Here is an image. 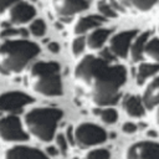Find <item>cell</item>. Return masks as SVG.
I'll return each instance as SVG.
<instances>
[{
	"instance_id": "ffe728a7",
	"label": "cell",
	"mask_w": 159,
	"mask_h": 159,
	"mask_svg": "<svg viewBox=\"0 0 159 159\" xmlns=\"http://www.w3.org/2000/svg\"><path fill=\"white\" fill-rule=\"evenodd\" d=\"M143 56H145L150 62L159 65V37H152L147 41Z\"/></svg>"
},
{
	"instance_id": "e0dca14e",
	"label": "cell",
	"mask_w": 159,
	"mask_h": 159,
	"mask_svg": "<svg viewBox=\"0 0 159 159\" xmlns=\"http://www.w3.org/2000/svg\"><path fill=\"white\" fill-rule=\"evenodd\" d=\"M109 35H111V30L109 29L97 27V29L92 30L84 37L86 39V46L89 50H99V48H102L104 42L108 40Z\"/></svg>"
},
{
	"instance_id": "9c48e42d",
	"label": "cell",
	"mask_w": 159,
	"mask_h": 159,
	"mask_svg": "<svg viewBox=\"0 0 159 159\" xmlns=\"http://www.w3.org/2000/svg\"><path fill=\"white\" fill-rule=\"evenodd\" d=\"M31 102H32V98L24 92H20V91L6 92L0 96V111L19 112Z\"/></svg>"
},
{
	"instance_id": "d6a6232c",
	"label": "cell",
	"mask_w": 159,
	"mask_h": 159,
	"mask_svg": "<svg viewBox=\"0 0 159 159\" xmlns=\"http://www.w3.org/2000/svg\"><path fill=\"white\" fill-rule=\"evenodd\" d=\"M155 122H157L158 125H159V106H158V109H157V112H155Z\"/></svg>"
},
{
	"instance_id": "8fae6325",
	"label": "cell",
	"mask_w": 159,
	"mask_h": 159,
	"mask_svg": "<svg viewBox=\"0 0 159 159\" xmlns=\"http://www.w3.org/2000/svg\"><path fill=\"white\" fill-rule=\"evenodd\" d=\"M36 15V10L32 5L27 2L19 1L12 5L10 10V20L12 24H25L34 19Z\"/></svg>"
},
{
	"instance_id": "4316f807",
	"label": "cell",
	"mask_w": 159,
	"mask_h": 159,
	"mask_svg": "<svg viewBox=\"0 0 159 159\" xmlns=\"http://www.w3.org/2000/svg\"><path fill=\"white\" fill-rule=\"evenodd\" d=\"M56 143H57V149L60 153L66 154L67 149H68V143L65 138V134H57L56 137Z\"/></svg>"
},
{
	"instance_id": "d6986e66",
	"label": "cell",
	"mask_w": 159,
	"mask_h": 159,
	"mask_svg": "<svg viewBox=\"0 0 159 159\" xmlns=\"http://www.w3.org/2000/svg\"><path fill=\"white\" fill-rule=\"evenodd\" d=\"M123 7L127 6L139 12L149 11L159 0H117Z\"/></svg>"
},
{
	"instance_id": "e575fe53",
	"label": "cell",
	"mask_w": 159,
	"mask_h": 159,
	"mask_svg": "<svg viewBox=\"0 0 159 159\" xmlns=\"http://www.w3.org/2000/svg\"><path fill=\"white\" fill-rule=\"evenodd\" d=\"M158 32H159V20H158Z\"/></svg>"
},
{
	"instance_id": "4dcf8cb0",
	"label": "cell",
	"mask_w": 159,
	"mask_h": 159,
	"mask_svg": "<svg viewBox=\"0 0 159 159\" xmlns=\"http://www.w3.org/2000/svg\"><path fill=\"white\" fill-rule=\"evenodd\" d=\"M47 48H48L50 52H52V53H57V52L60 51V45H58L57 42H50V43L47 45Z\"/></svg>"
},
{
	"instance_id": "44dd1931",
	"label": "cell",
	"mask_w": 159,
	"mask_h": 159,
	"mask_svg": "<svg viewBox=\"0 0 159 159\" xmlns=\"http://www.w3.org/2000/svg\"><path fill=\"white\" fill-rule=\"evenodd\" d=\"M93 113L106 124H113L118 119L117 111L111 107H96L93 108Z\"/></svg>"
},
{
	"instance_id": "8d00e7d4",
	"label": "cell",
	"mask_w": 159,
	"mask_h": 159,
	"mask_svg": "<svg viewBox=\"0 0 159 159\" xmlns=\"http://www.w3.org/2000/svg\"><path fill=\"white\" fill-rule=\"evenodd\" d=\"M87 1H91V0H87Z\"/></svg>"
},
{
	"instance_id": "2e32d148",
	"label": "cell",
	"mask_w": 159,
	"mask_h": 159,
	"mask_svg": "<svg viewBox=\"0 0 159 159\" xmlns=\"http://www.w3.org/2000/svg\"><path fill=\"white\" fill-rule=\"evenodd\" d=\"M149 35H150L149 31H144V32L137 34V36L133 39L129 46V51H128V55L133 62H139L143 58L144 47H145L147 41L149 40Z\"/></svg>"
},
{
	"instance_id": "ac0fdd59",
	"label": "cell",
	"mask_w": 159,
	"mask_h": 159,
	"mask_svg": "<svg viewBox=\"0 0 159 159\" xmlns=\"http://www.w3.org/2000/svg\"><path fill=\"white\" fill-rule=\"evenodd\" d=\"M159 72V65L153 62H143L138 66L137 73H135V81L137 84H143L147 80L154 77Z\"/></svg>"
},
{
	"instance_id": "3957f363",
	"label": "cell",
	"mask_w": 159,
	"mask_h": 159,
	"mask_svg": "<svg viewBox=\"0 0 159 159\" xmlns=\"http://www.w3.org/2000/svg\"><path fill=\"white\" fill-rule=\"evenodd\" d=\"M29 82L35 92L45 97H57L62 94L60 65L55 61L35 62L30 68Z\"/></svg>"
},
{
	"instance_id": "7a4b0ae2",
	"label": "cell",
	"mask_w": 159,
	"mask_h": 159,
	"mask_svg": "<svg viewBox=\"0 0 159 159\" xmlns=\"http://www.w3.org/2000/svg\"><path fill=\"white\" fill-rule=\"evenodd\" d=\"M40 52V47L27 40H7L0 43V72L4 75L22 71Z\"/></svg>"
},
{
	"instance_id": "83f0119b",
	"label": "cell",
	"mask_w": 159,
	"mask_h": 159,
	"mask_svg": "<svg viewBox=\"0 0 159 159\" xmlns=\"http://www.w3.org/2000/svg\"><path fill=\"white\" fill-rule=\"evenodd\" d=\"M137 129H138V127H137V124L133 123V122H125V123H123V125H122V130H123L125 134H133L134 132H137Z\"/></svg>"
},
{
	"instance_id": "277c9868",
	"label": "cell",
	"mask_w": 159,
	"mask_h": 159,
	"mask_svg": "<svg viewBox=\"0 0 159 159\" xmlns=\"http://www.w3.org/2000/svg\"><path fill=\"white\" fill-rule=\"evenodd\" d=\"M62 118V111L52 107L34 108L25 116V124L29 132L42 142H50Z\"/></svg>"
},
{
	"instance_id": "5b68a950",
	"label": "cell",
	"mask_w": 159,
	"mask_h": 159,
	"mask_svg": "<svg viewBox=\"0 0 159 159\" xmlns=\"http://www.w3.org/2000/svg\"><path fill=\"white\" fill-rule=\"evenodd\" d=\"M73 133L75 144L81 149H87L107 140L106 130L93 123H81L76 129H73Z\"/></svg>"
},
{
	"instance_id": "7c38bea8",
	"label": "cell",
	"mask_w": 159,
	"mask_h": 159,
	"mask_svg": "<svg viewBox=\"0 0 159 159\" xmlns=\"http://www.w3.org/2000/svg\"><path fill=\"white\" fill-rule=\"evenodd\" d=\"M5 159H48L41 150L31 147L17 145L6 152Z\"/></svg>"
},
{
	"instance_id": "d4e9b609",
	"label": "cell",
	"mask_w": 159,
	"mask_h": 159,
	"mask_svg": "<svg viewBox=\"0 0 159 159\" xmlns=\"http://www.w3.org/2000/svg\"><path fill=\"white\" fill-rule=\"evenodd\" d=\"M84 47H86V39H84V36H77L72 41L71 50H72V53L75 56H80L83 52Z\"/></svg>"
},
{
	"instance_id": "9a60e30c",
	"label": "cell",
	"mask_w": 159,
	"mask_h": 159,
	"mask_svg": "<svg viewBox=\"0 0 159 159\" xmlns=\"http://www.w3.org/2000/svg\"><path fill=\"white\" fill-rule=\"evenodd\" d=\"M122 108L127 116L133 118H140L145 113V108L142 102V98L134 94H128L124 97L122 102Z\"/></svg>"
},
{
	"instance_id": "484cf974",
	"label": "cell",
	"mask_w": 159,
	"mask_h": 159,
	"mask_svg": "<svg viewBox=\"0 0 159 159\" xmlns=\"http://www.w3.org/2000/svg\"><path fill=\"white\" fill-rule=\"evenodd\" d=\"M109 158H111L109 152L103 148H97V149L89 150L84 157V159H109Z\"/></svg>"
},
{
	"instance_id": "30bf717a",
	"label": "cell",
	"mask_w": 159,
	"mask_h": 159,
	"mask_svg": "<svg viewBox=\"0 0 159 159\" xmlns=\"http://www.w3.org/2000/svg\"><path fill=\"white\" fill-rule=\"evenodd\" d=\"M55 12L61 17H72L88 9L87 0H51Z\"/></svg>"
},
{
	"instance_id": "f546056e",
	"label": "cell",
	"mask_w": 159,
	"mask_h": 159,
	"mask_svg": "<svg viewBox=\"0 0 159 159\" xmlns=\"http://www.w3.org/2000/svg\"><path fill=\"white\" fill-rule=\"evenodd\" d=\"M19 1L21 0H0V12L5 11L7 7H10L11 5H15Z\"/></svg>"
},
{
	"instance_id": "f1b7e54d",
	"label": "cell",
	"mask_w": 159,
	"mask_h": 159,
	"mask_svg": "<svg viewBox=\"0 0 159 159\" xmlns=\"http://www.w3.org/2000/svg\"><path fill=\"white\" fill-rule=\"evenodd\" d=\"M65 138H66L68 145H75V133H73V128H72V127H68V128L66 129Z\"/></svg>"
},
{
	"instance_id": "1f68e13d",
	"label": "cell",
	"mask_w": 159,
	"mask_h": 159,
	"mask_svg": "<svg viewBox=\"0 0 159 159\" xmlns=\"http://www.w3.org/2000/svg\"><path fill=\"white\" fill-rule=\"evenodd\" d=\"M46 153H47L48 155H51V157H56V155L58 154V149H57L56 147H53V145H50V147H47Z\"/></svg>"
},
{
	"instance_id": "ba28073f",
	"label": "cell",
	"mask_w": 159,
	"mask_h": 159,
	"mask_svg": "<svg viewBox=\"0 0 159 159\" xmlns=\"http://www.w3.org/2000/svg\"><path fill=\"white\" fill-rule=\"evenodd\" d=\"M137 34H138L137 30H127V31H122V32L113 35L109 40L108 51L116 57L127 58L129 46H130L133 39L137 36Z\"/></svg>"
},
{
	"instance_id": "cb8c5ba5",
	"label": "cell",
	"mask_w": 159,
	"mask_h": 159,
	"mask_svg": "<svg viewBox=\"0 0 159 159\" xmlns=\"http://www.w3.org/2000/svg\"><path fill=\"white\" fill-rule=\"evenodd\" d=\"M30 32L34 36H36V37L43 36L45 32H46V25H45V22L42 20H40V19L32 21L31 25H30Z\"/></svg>"
},
{
	"instance_id": "8992f818",
	"label": "cell",
	"mask_w": 159,
	"mask_h": 159,
	"mask_svg": "<svg viewBox=\"0 0 159 159\" xmlns=\"http://www.w3.org/2000/svg\"><path fill=\"white\" fill-rule=\"evenodd\" d=\"M0 138L7 142H24L29 137L22 129L20 119L16 116H7L0 119Z\"/></svg>"
},
{
	"instance_id": "d590c367",
	"label": "cell",
	"mask_w": 159,
	"mask_h": 159,
	"mask_svg": "<svg viewBox=\"0 0 159 159\" xmlns=\"http://www.w3.org/2000/svg\"><path fill=\"white\" fill-rule=\"evenodd\" d=\"M73 159H78V158H73Z\"/></svg>"
},
{
	"instance_id": "836d02e7",
	"label": "cell",
	"mask_w": 159,
	"mask_h": 159,
	"mask_svg": "<svg viewBox=\"0 0 159 159\" xmlns=\"http://www.w3.org/2000/svg\"><path fill=\"white\" fill-rule=\"evenodd\" d=\"M147 134H148V137H155V135H157V133H155L154 130H148Z\"/></svg>"
},
{
	"instance_id": "6da1fadb",
	"label": "cell",
	"mask_w": 159,
	"mask_h": 159,
	"mask_svg": "<svg viewBox=\"0 0 159 159\" xmlns=\"http://www.w3.org/2000/svg\"><path fill=\"white\" fill-rule=\"evenodd\" d=\"M73 80L77 89L93 104L109 107L119 101L127 70L123 65H114L101 56L86 55L77 62Z\"/></svg>"
},
{
	"instance_id": "5bb4252c",
	"label": "cell",
	"mask_w": 159,
	"mask_h": 159,
	"mask_svg": "<svg viewBox=\"0 0 159 159\" xmlns=\"http://www.w3.org/2000/svg\"><path fill=\"white\" fill-rule=\"evenodd\" d=\"M142 102L144 104V108L152 109L157 106H159V76L154 77L144 88Z\"/></svg>"
},
{
	"instance_id": "52a82bcc",
	"label": "cell",
	"mask_w": 159,
	"mask_h": 159,
	"mask_svg": "<svg viewBox=\"0 0 159 159\" xmlns=\"http://www.w3.org/2000/svg\"><path fill=\"white\" fill-rule=\"evenodd\" d=\"M125 159H159V143L153 140L137 142L127 148Z\"/></svg>"
},
{
	"instance_id": "603a6c76",
	"label": "cell",
	"mask_w": 159,
	"mask_h": 159,
	"mask_svg": "<svg viewBox=\"0 0 159 159\" xmlns=\"http://www.w3.org/2000/svg\"><path fill=\"white\" fill-rule=\"evenodd\" d=\"M15 36H27V31L25 29H15L11 26H6L1 32L0 37L2 39H9V37H15Z\"/></svg>"
},
{
	"instance_id": "4fadbf2b",
	"label": "cell",
	"mask_w": 159,
	"mask_h": 159,
	"mask_svg": "<svg viewBox=\"0 0 159 159\" xmlns=\"http://www.w3.org/2000/svg\"><path fill=\"white\" fill-rule=\"evenodd\" d=\"M104 22V19L101 15H87L80 17L73 27V32L77 36H83L86 32H89L97 27H99L101 24Z\"/></svg>"
},
{
	"instance_id": "7402d4cb",
	"label": "cell",
	"mask_w": 159,
	"mask_h": 159,
	"mask_svg": "<svg viewBox=\"0 0 159 159\" xmlns=\"http://www.w3.org/2000/svg\"><path fill=\"white\" fill-rule=\"evenodd\" d=\"M97 10H98V12L101 14V16L103 19L104 17H107V19H116L118 16V14L116 12V10L106 0H101V1L97 2Z\"/></svg>"
}]
</instances>
